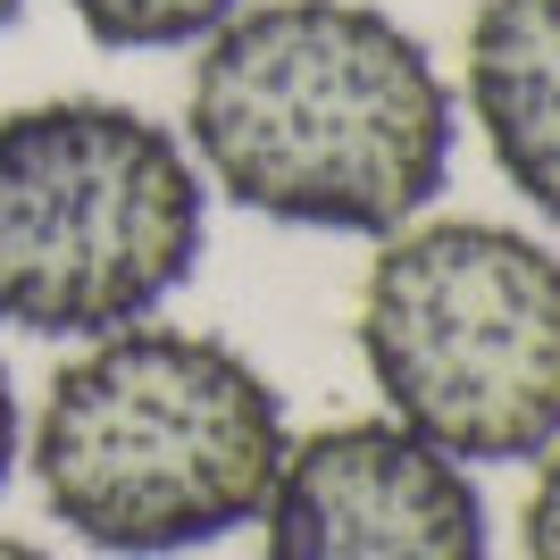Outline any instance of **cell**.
Here are the masks:
<instances>
[{
    "instance_id": "1",
    "label": "cell",
    "mask_w": 560,
    "mask_h": 560,
    "mask_svg": "<svg viewBox=\"0 0 560 560\" xmlns=\"http://www.w3.org/2000/svg\"><path fill=\"white\" fill-rule=\"evenodd\" d=\"M185 151L234 210L385 243L452 185L460 109L376 0H243L192 43Z\"/></svg>"
},
{
    "instance_id": "3",
    "label": "cell",
    "mask_w": 560,
    "mask_h": 560,
    "mask_svg": "<svg viewBox=\"0 0 560 560\" xmlns=\"http://www.w3.org/2000/svg\"><path fill=\"white\" fill-rule=\"evenodd\" d=\"M201 252L210 185L160 117L93 93L0 117V327L59 343L142 327Z\"/></svg>"
},
{
    "instance_id": "2",
    "label": "cell",
    "mask_w": 560,
    "mask_h": 560,
    "mask_svg": "<svg viewBox=\"0 0 560 560\" xmlns=\"http://www.w3.org/2000/svg\"><path fill=\"white\" fill-rule=\"evenodd\" d=\"M284 452L293 419L268 369L160 318L93 335L25 435L50 518L109 560H185L259 527Z\"/></svg>"
},
{
    "instance_id": "10",
    "label": "cell",
    "mask_w": 560,
    "mask_h": 560,
    "mask_svg": "<svg viewBox=\"0 0 560 560\" xmlns=\"http://www.w3.org/2000/svg\"><path fill=\"white\" fill-rule=\"evenodd\" d=\"M0 560H50L43 544H25V536H9V527H0Z\"/></svg>"
},
{
    "instance_id": "5",
    "label": "cell",
    "mask_w": 560,
    "mask_h": 560,
    "mask_svg": "<svg viewBox=\"0 0 560 560\" xmlns=\"http://www.w3.org/2000/svg\"><path fill=\"white\" fill-rule=\"evenodd\" d=\"M268 560H493L486 493L401 419L293 435L268 493Z\"/></svg>"
},
{
    "instance_id": "7",
    "label": "cell",
    "mask_w": 560,
    "mask_h": 560,
    "mask_svg": "<svg viewBox=\"0 0 560 560\" xmlns=\"http://www.w3.org/2000/svg\"><path fill=\"white\" fill-rule=\"evenodd\" d=\"M243 0H68V18L101 50H192L234 18Z\"/></svg>"
},
{
    "instance_id": "4",
    "label": "cell",
    "mask_w": 560,
    "mask_h": 560,
    "mask_svg": "<svg viewBox=\"0 0 560 560\" xmlns=\"http://www.w3.org/2000/svg\"><path fill=\"white\" fill-rule=\"evenodd\" d=\"M360 360L385 419L452 460L560 444V252L502 218H410L360 284Z\"/></svg>"
},
{
    "instance_id": "6",
    "label": "cell",
    "mask_w": 560,
    "mask_h": 560,
    "mask_svg": "<svg viewBox=\"0 0 560 560\" xmlns=\"http://www.w3.org/2000/svg\"><path fill=\"white\" fill-rule=\"evenodd\" d=\"M468 117L518 201L560 226V0H486L468 18Z\"/></svg>"
},
{
    "instance_id": "11",
    "label": "cell",
    "mask_w": 560,
    "mask_h": 560,
    "mask_svg": "<svg viewBox=\"0 0 560 560\" xmlns=\"http://www.w3.org/2000/svg\"><path fill=\"white\" fill-rule=\"evenodd\" d=\"M18 18H25V0H0V34H9Z\"/></svg>"
},
{
    "instance_id": "8",
    "label": "cell",
    "mask_w": 560,
    "mask_h": 560,
    "mask_svg": "<svg viewBox=\"0 0 560 560\" xmlns=\"http://www.w3.org/2000/svg\"><path fill=\"white\" fill-rule=\"evenodd\" d=\"M518 552L560 560V444L544 452V468H536V493H527V518H518Z\"/></svg>"
},
{
    "instance_id": "9",
    "label": "cell",
    "mask_w": 560,
    "mask_h": 560,
    "mask_svg": "<svg viewBox=\"0 0 560 560\" xmlns=\"http://www.w3.org/2000/svg\"><path fill=\"white\" fill-rule=\"evenodd\" d=\"M18 452H25V419H18V385H9V369H0V486H9Z\"/></svg>"
}]
</instances>
